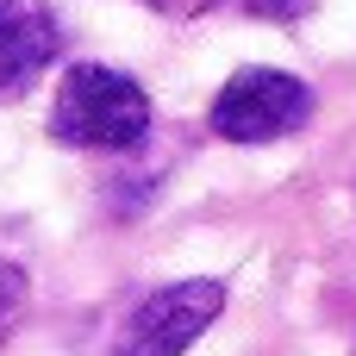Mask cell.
<instances>
[{"instance_id": "cell-1", "label": "cell", "mask_w": 356, "mask_h": 356, "mask_svg": "<svg viewBox=\"0 0 356 356\" xmlns=\"http://www.w3.org/2000/svg\"><path fill=\"white\" fill-rule=\"evenodd\" d=\"M50 138L63 150H131L150 138V94L100 63H75L50 100Z\"/></svg>"}, {"instance_id": "cell-2", "label": "cell", "mask_w": 356, "mask_h": 356, "mask_svg": "<svg viewBox=\"0 0 356 356\" xmlns=\"http://www.w3.org/2000/svg\"><path fill=\"white\" fill-rule=\"evenodd\" d=\"M313 119V88L288 69H238L213 100V131L232 144H275Z\"/></svg>"}, {"instance_id": "cell-3", "label": "cell", "mask_w": 356, "mask_h": 356, "mask_svg": "<svg viewBox=\"0 0 356 356\" xmlns=\"http://www.w3.org/2000/svg\"><path fill=\"white\" fill-rule=\"evenodd\" d=\"M219 313H225V288H219V282H175V288H156V294L138 300L131 319L119 325L113 356H181Z\"/></svg>"}, {"instance_id": "cell-4", "label": "cell", "mask_w": 356, "mask_h": 356, "mask_svg": "<svg viewBox=\"0 0 356 356\" xmlns=\"http://www.w3.org/2000/svg\"><path fill=\"white\" fill-rule=\"evenodd\" d=\"M56 50H63V25L44 0H0V100L38 88Z\"/></svg>"}, {"instance_id": "cell-5", "label": "cell", "mask_w": 356, "mask_h": 356, "mask_svg": "<svg viewBox=\"0 0 356 356\" xmlns=\"http://www.w3.org/2000/svg\"><path fill=\"white\" fill-rule=\"evenodd\" d=\"M19 313H25V275H19L13 263H0V344L13 338Z\"/></svg>"}, {"instance_id": "cell-6", "label": "cell", "mask_w": 356, "mask_h": 356, "mask_svg": "<svg viewBox=\"0 0 356 356\" xmlns=\"http://www.w3.org/2000/svg\"><path fill=\"white\" fill-rule=\"evenodd\" d=\"M238 6H244L250 19H300L313 0H238Z\"/></svg>"}, {"instance_id": "cell-7", "label": "cell", "mask_w": 356, "mask_h": 356, "mask_svg": "<svg viewBox=\"0 0 356 356\" xmlns=\"http://www.w3.org/2000/svg\"><path fill=\"white\" fill-rule=\"evenodd\" d=\"M144 6H156V13H169V19H200V13H213L219 0H144Z\"/></svg>"}]
</instances>
